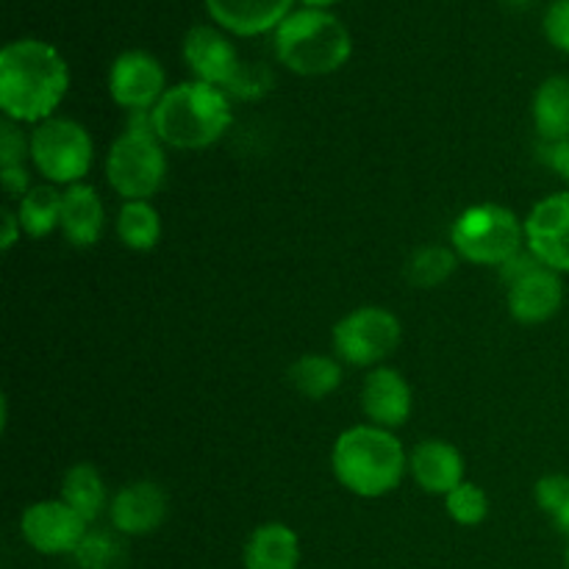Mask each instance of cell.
Returning <instances> with one entry per match:
<instances>
[{
	"label": "cell",
	"instance_id": "cb8c5ba5",
	"mask_svg": "<svg viewBox=\"0 0 569 569\" xmlns=\"http://www.w3.org/2000/svg\"><path fill=\"white\" fill-rule=\"evenodd\" d=\"M117 237L128 250H153L161 239V217L148 200H126L117 214Z\"/></svg>",
	"mask_w": 569,
	"mask_h": 569
},
{
	"label": "cell",
	"instance_id": "8fae6325",
	"mask_svg": "<svg viewBox=\"0 0 569 569\" xmlns=\"http://www.w3.org/2000/svg\"><path fill=\"white\" fill-rule=\"evenodd\" d=\"M164 67L144 50H126L114 59L109 72V92L114 103L128 111H153L167 92Z\"/></svg>",
	"mask_w": 569,
	"mask_h": 569
},
{
	"label": "cell",
	"instance_id": "6da1fadb",
	"mask_svg": "<svg viewBox=\"0 0 569 569\" xmlns=\"http://www.w3.org/2000/svg\"><path fill=\"white\" fill-rule=\"evenodd\" d=\"M70 87V70L53 44L17 39L0 50V109L6 120L44 122Z\"/></svg>",
	"mask_w": 569,
	"mask_h": 569
},
{
	"label": "cell",
	"instance_id": "f546056e",
	"mask_svg": "<svg viewBox=\"0 0 569 569\" xmlns=\"http://www.w3.org/2000/svg\"><path fill=\"white\" fill-rule=\"evenodd\" d=\"M270 83H272V76L267 67L261 64H248L244 61L242 72H239V78L233 81V87L228 89V98H242V100H256L261 98L264 92H270Z\"/></svg>",
	"mask_w": 569,
	"mask_h": 569
},
{
	"label": "cell",
	"instance_id": "5b68a950",
	"mask_svg": "<svg viewBox=\"0 0 569 569\" xmlns=\"http://www.w3.org/2000/svg\"><path fill=\"white\" fill-rule=\"evenodd\" d=\"M109 187L126 200H148L164 187L167 156L156 137L150 111H131L128 128L114 139L106 159Z\"/></svg>",
	"mask_w": 569,
	"mask_h": 569
},
{
	"label": "cell",
	"instance_id": "4316f807",
	"mask_svg": "<svg viewBox=\"0 0 569 569\" xmlns=\"http://www.w3.org/2000/svg\"><path fill=\"white\" fill-rule=\"evenodd\" d=\"M445 506H448V515L453 517L459 526H481L489 515V498L478 483L465 481L453 489V492L445 498Z\"/></svg>",
	"mask_w": 569,
	"mask_h": 569
},
{
	"label": "cell",
	"instance_id": "5bb4252c",
	"mask_svg": "<svg viewBox=\"0 0 569 569\" xmlns=\"http://www.w3.org/2000/svg\"><path fill=\"white\" fill-rule=\"evenodd\" d=\"M170 500L153 481H133L111 498V526L126 537H144L167 520Z\"/></svg>",
	"mask_w": 569,
	"mask_h": 569
},
{
	"label": "cell",
	"instance_id": "4dcf8cb0",
	"mask_svg": "<svg viewBox=\"0 0 569 569\" xmlns=\"http://www.w3.org/2000/svg\"><path fill=\"white\" fill-rule=\"evenodd\" d=\"M545 37L561 53H569V0H553L545 11Z\"/></svg>",
	"mask_w": 569,
	"mask_h": 569
},
{
	"label": "cell",
	"instance_id": "603a6c76",
	"mask_svg": "<svg viewBox=\"0 0 569 569\" xmlns=\"http://www.w3.org/2000/svg\"><path fill=\"white\" fill-rule=\"evenodd\" d=\"M61 203H64V194L50 183L28 189L17 206V220H20L22 231L33 239L53 233L56 228H61Z\"/></svg>",
	"mask_w": 569,
	"mask_h": 569
},
{
	"label": "cell",
	"instance_id": "ac0fdd59",
	"mask_svg": "<svg viewBox=\"0 0 569 569\" xmlns=\"http://www.w3.org/2000/svg\"><path fill=\"white\" fill-rule=\"evenodd\" d=\"M106 228V209L100 194L87 183L67 187L61 203V231L76 248H92L100 242Z\"/></svg>",
	"mask_w": 569,
	"mask_h": 569
},
{
	"label": "cell",
	"instance_id": "4fadbf2b",
	"mask_svg": "<svg viewBox=\"0 0 569 569\" xmlns=\"http://www.w3.org/2000/svg\"><path fill=\"white\" fill-rule=\"evenodd\" d=\"M526 248L550 270L569 272V192L548 194L526 220Z\"/></svg>",
	"mask_w": 569,
	"mask_h": 569
},
{
	"label": "cell",
	"instance_id": "30bf717a",
	"mask_svg": "<svg viewBox=\"0 0 569 569\" xmlns=\"http://www.w3.org/2000/svg\"><path fill=\"white\" fill-rule=\"evenodd\" d=\"M87 526L89 522L61 498L28 506L20 522L26 542L44 556L76 553V548L87 537Z\"/></svg>",
	"mask_w": 569,
	"mask_h": 569
},
{
	"label": "cell",
	"instance_id": "44dd1931",
	"mask_svg": "<svg viewBox=\"0 0 569 569\" xmlns=\"http://www.w3.org/2000/svg\"><path fill=\"white\" fill-rule=\"evenodd\" d=\"M61 500L87 522H94L103 515L109 495H106V483L100 472L92 465H76L67 470L64 481H61Z\"/></svg>",
	"mask_w": 569,
	"mask_h": 569
},
{
	"label": "cell",
	"instance_id": "8992f818",
	"mask_svg": "<svg viewBox=\"0 0 569 569\" xmlns=\"http://www.w3.org/2000/svg\"><path fill=\"white\" fill-rule=\"evenodd\" d=\"M450 244L459 259L470 261V264L500 267L522 250L526 226L506 206H470L456 217L453 228H450Z\"/></svg>",
	"mask_w": 569,
	"mask_h": 569
},
{
	"label": "cell",
	"instance_id": "f1b7e54d",
	"mask_svg": "<svg viewBox=\"0 0 569 569\" xmlns=\"http://www.w3.org/2000/svg\"><path fill=\"white\" fill-rule=\"evenodd\" d=\"M26 153L31 156V139L22 137L14 120H3V126H0V170H6V167H22Z\"/></svg>",
	"mask_w": 569,
	"mask_h": 569
},
{
	"label": "cell",
	"instance_id": "7a4b0ae2",
	"mask_svg": "<svg viewBox=\"0 0 569 569\" xmlns=\"http://www.w3.org/2000/svg\"><path fill=\"white\" fill-rule=\"evenodd\" d=\"M333 476L359 498H383L400 487L409 456L392 431L378 426L348 428L333 442Z\"/></svg>",
	"mask_w": 569,
	"mask_h": 569
},
{
	"label": "cell",
	"instance_id": "d4e9b609",
	"mask_svg": "<svg viewBox=\"0 0 569 569\" xmlns=\"http://www.w3.org/2000/svg\"><path fill=\"white\" fill-rule=\"evenodd\" d=\"M459 267V253L453 248H442V244H428L420 248L406 264V278L411 287L417 289H433L439 283L448 281Z\"/></svg>",
	"mask_w": 569,
	"mask_h": 569
},
{
	"label": "cell",
	"instance_id": "2e32d148",
	"mask_svg": "<svg viewBox=\"0 0 569 569\" xmlns=\"http://www.w3.org/2000/svg\"><path fill=\"white\" fill-rule=\"evenodd\" d=\"M211 20L237 37H259L276 31L289 14L295 0H203Z\"/></svg>",
	"mask_w": 569,
	"mask_h": 569
},
{
	"label": "cell",
	"instance_id": "484cf974",
	"mask_svg": "<svg viewBox=\"0 0 569 569\" xmlns=\"http://www.w3.org/2000/svg\"><path fill=\"white\" fill-rule=\"evenodd\" d=\"M72 556V569H122L126 565V548L120 539L109 533H87Z\"/></svg>",
	"mask_w": 569,
	"mask_h": 569
},
{
	"label": "cell",
	"instance_id": "d6986e66",
	"mask_svg": "<svg viewBox=\"0 0 569 569\" xmlns=\"http://www.w3.org/2000/svg\"><path fill=\"white\" fill-rule=\"evenodd\" d=\"M244 569H298L300 539L283 522H264L244 542Z\"/></svg>",
	"mask_w": 569,
	"mask_h": 569
},
{
	"label": "cell",
	"instance_id": "7402d4cb",
	"mask_svg": "<svg viewBox=\"0 0 569 569\" xmlns=\"http://www.w3.org/2000/svg\"><path fill=\"white\" fill-rule=\"evenodd\" d=\"M289 383L309 400H322L342 383V365L333 356L306 353L289 367Z\"/></svg>",
	"mask_w": 569,
	"mask_h": 569
},
{
	"label": "cell",
	"instance_id": "7c38bea8",
	"mask_svg": "<svg viewBox=\"0 0 569 569\" xmlns=\"http://www.w3.org/2000/svg\"><path fill=\"white\" fill-rule=\"evenodd\" d=\"M183 59H187L194 81L211 83L226 94L244 67L231 39L214 26L189 28L187 39H183Z\"/></svg>",
	"mask_w": 569,
	"mask_h": 569
},
{
	"label": "cell",
	"instance_id": "52a82bcc",
	"mask_svg": "<svg viewBox=\"0 0 569 569\" xmlns=\"http://www.w3.org/2000/svg\"><path fill=\"white\" fill-rule=\"evenodd\" d=\"M498 270L500 281L506 283L509 311L517 322L539 326V322L550 320L561 309V300H565L561 276L550 270L548 264H542L528 248L511 256Z\"/></svg>",
	"mask_w": 569,
	"mask_h": 569
},
{
	"label": "cell",
	"instance_id": "1f68e13d",
	"mask_svg": "<svg viewBox=\"0 0 569 569\" xmlns=\"http://www.w3.org/2000/svg\"><path fill=\"white\" fill-rule=\"evenodd\" d=\"M539 159H542L550 170L559 172V176L569 183V139H561V142H542L539 144Z\"/></svg>",
	"mask_w": 569,
	"mask_h": 569
},
{
	"label": "cell",
	"instance_id": "83f0119b",
	"mask_svg": "<svg viewBox=\"0 0 569 569\" xmlns=\"http://www.w3.org/2000/svg\"><path fill=\"white\" fill-rule=\"evenodd\" d=\"M533 495H537L539 509L553 520V526L561 533L569 537V476L539 478L537 487H533Z\"/></svg>",
	"mask_w": 569,
	"mask_h": 569
},
{
	"label": "cell",
	"instance_id": "ba28073f",
	"mask_svg": "<svg viewBox=\"0 0 569 569\" xmlns=\"http://www.w3.org/2000/svg\"><path fill=\"white\" fill-rule=\"evenodd\" d=\"M31 159L50 183L76 187L92 167V139L81 122L50 117L31 131Z\"/></svg>",
	"mask_w": 569,
	"mask_h": 569
},
{
	"label": "cell",
	"instance_id": "8d00e7d4",
	"mask_svg": "<svg viewBox=\"0 0 569 569\" xmlns=\"http://www.w3.org/2000/svg\"><path fill=\"white\" fill-rule=\"evenodd\" d=\"M567 569H569V550H567Z\"/></svg>",
	"mask_w": 569,
	"mask_h": 569
},
{
	"label": "cell",
	"instance_id": "277c9868",
	"mask_svg": "<svg viewBox=\"0 0 569 569\" xmlns=\"http://www.w3.org/2000/svg\"><path fill=\"white\" fill-rule=\"evenodd\" d=\"M276 53L298 76H328L350 59L353 39L331 11L298 9L276 28Z\"/></svg>",
	"mask_w": 569,
	"mask_h": 569
},
{
	"label": "cell",
	"instance_id": "ffe728a7",
	"mask_svg": "<svg viewBox=\"0 0 569 569\" xmlns=\"http://www.w3.org/2000/svg\"><path fill=\"white\" fill-rule=\"evenodd\" d=\"M533 126L542 142L569 139V76H550L533 94Z\"/></svg>",
	"mask_w": 569,
	"mask_h": 569
},
{
	"label": "cell",
	"instance_id": "9c48e42d",
	"mask_svg": "<svg viewBox=\"0 0 569 569\" xmlns=\"http://www.w3.org/2000/svg\"><path fill=\"white\" fill-rule=\"evenodd\" d=\"M403 328L389 309L361 306L333 326V353L353 367H378L398 350Z\"/></svg>",
	"mask_w": 569,
	"mask_h": 569
},
{
	"label": "cell",
	"instance_id": "d6a6232c",
	"mask_svg": "<svg viewBox=\"0 0 569 569\" xmlns=\"http://www.w3.org/2000/svg\"><path fill=\"white\" fill-rule=\"evenodd\" d=\"M0 181H3V189L11 198H22L31 189L28 187L26 167H6V170H0Z\"/></svg>",
	"mask_w": 569,
	"mask_h": 569
},
{
	"label": "cell",
	"instance_id": "3957f363",
	"mask_svg": "<svg viewBox=\"0 0 569 569\" xmlns=\"http://www.w3.org/2000/svg\"><path fill=\"white\" fill-rule=\"evenodd\" d=\"M150 117L161 144L178 150L209 148L222 139L233 120L228 94L203 81H187L167 89Z\"/></svg>",
	"mask_w": 569,
	"mask_h": 569
},
{
	"label": "cell",
	"instance_id": "e0dca14e",
	"mask_svg": "<svg viewBox=\"0 0 569 569\" xmlns=\"http://www.w3.org/2000/svg\"><path fill=\"white\" fill-rule=\"evenodd\" d=\"M409 470L417 487L426 489L428 495L448 498L459 483H465V459L453 445L442 439H428L417 445L409 456Z\"/></svg>",
	"mask_w": 569,
	"mask_h": 569
},
{
	"label": "cell",
	"instance_id": "d590c367",
	"mask_svg": "<svg viewBox=\"0 0 569 569\" xmlns=\"http://www.w3.org/2000/svg\"><path fill=\"white\" fill-rule=\"evenodd\" d=\"M503 3L506 6H511V9H528V6H531L533 3V0H503Z\"/></svg>",
	"mask_w": 569,
	"mask_h": 569
},
{
	"label": "cell",
	"instance_id": "e575fe53",
	"mask_svg": "<svg viewBox=\"0 0 569 569\" xmlns=\"http://www.w3.org/2000/svg\"><path fill=\"white\" fill-rule=\"evenodd\" d=\"M300 3H303L306 9H328V6L339 3V0H300Z\"/></svg>",
	"mask_w": 569,
	"mask_h": 569
},
{
	"label": "cell",
	"instance_id": "836d02e7",
	"mask_svg": "<svg viewBox=\"0 0 569 569\" xmlns=\"http://www.w3.org/2000/svg\"><path fill=\"white\" fill-rule=\"evenodd\" d=\"M20 231H22V226H20V220H17V214H11V211L6 209L3 211V239H0L3 250L14 248V242H17V237H20Z\"/></svg>",
	"mask_w": 569,
	"mask_h": 569
},
{
	"label": "cell",
	"instance_id": "9a60e30c",
	"mask_svg": "<svg viewBox=\"0 0 569 569\" xmlns=\"http://www.w3.org/2000/svg\"><path fill=\"white\" fill-rule=\"evenodd\" d=\"M411 387L398 370L389 367H372L370 376L365 378L361 387V409H365L370 426L378 428H400L411 417Z\"/></svg>",
	"mask_w": 569,
	"mask_h": 569
}]
</instances>
